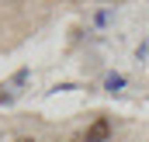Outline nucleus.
<instances>
[{"instance_id":"obj_1","label":"nucleus","mask_w":149,"mask_h":142,"mask_svg":"<svg viewBox=\"0 0 149 142\" xmlns=\"http://www.w3.org/2000/svg\"><path fill=\"white\" fill-rule=\"evenodd\" d=\"M108 135H111V121H108V118H97V121H94L83 135H76L73 142H104Z\"/></svg>"},{"instance_id":"obj_2","label":"nucleus","mask_w":149,"mask_h":142,"mask_svg":"<svg viewBox=\"0 0 149 142\" xmlns=\"http://www.w3.org/2000/svg\"><path fill=\"white\" fill-rule=\"evenodd\" d=\"M14 142H35V139H14Z\"/></svg>"}]
</instances>
